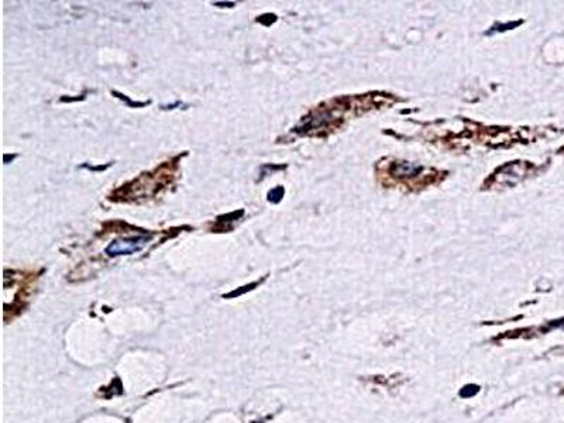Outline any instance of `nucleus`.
<instances>
[{
  "mask_svg": "<svg viewBox=\"0 0 564 423\" xmlns=\"http://www.w3.org/2000/svg\"><path fill=\"white\" fill-rule=\"evenodd\" d=\"M258 285V282H252V284H250V285H244L241 286L240 289H234V291H231V292H229V294H226V295H223V298H226V299H230V298H236V296H241L243 294H246V292H249V291H251V289H254L255 286Z\"/></svg>",
  "mask_w": 564,
  "mask_h": 423,
  "instance_id": "7ed1b4c3",
  "label": "nucleus"
},
{
  "mask_svg": "<svg viewBox=\"0 0 564 423\" xmlns=\"http://www.w3.org/2000/svg\"><path fill=\"white\" fill-rule=\"evenodd\" d=\"M150 240H151L150 236H134L128 239L115 240L113 243L107 245L106 254L110 257H117V255H130V254L138 253L146 247Z\"/></svg>",
  "mask_w": 564,
  "mask_h": 423,
  "instance_id": "f257e3e1",
  "label": "nucleus"
},
{
  "mask_svg": "<svg viewBox=\"0 0 564 423\" xmlns=\"http://www.w3.org/2000/svg\"><path fill=\"white\" fill-rule=\"evenodd\" d=\"M283 193H285V189H283L282 186H275L274 189H271L268 192V202H271V203H280L282 198H283Z\"/></svg>",
  "mask_w": 564,
  "mask_h": 423,
  "instance_id": "f03ea898",
  "label": "nucleus"
},
{
  "mask_svg": "<svg viewBox=\"0 0 564 423\" xmlns=\"http://www.w3.org/2000/svg\"><path fill=\"white\" fill-rule=\"evenodd\" d=\"M478 391H480V387L472 385V384H469V385H466V387L460 391V395H461L463 398H471V396H474Z\"/></svg>",
  "mask_w": 564,
  "mask_h": 423,
  "instance_id": "39448f33",
  "label": "nucleus"
},
{
  "mask_svg": "<svg viewBox=\"0 0 564 423\" xmlns=\"http://www.w3.org/2000/svg\"><path fill=\"white\" fill-rule=\"evenodd\" d=\"M112 165V162H109L107 165H105V167H91V165H86V164H84L82 165V168H88L89 171H105V169H107L109 167Z\"/></svg>",
  "mask_w": 564,
  "mask_h": 423,
  "instance_id": "423d86ee",
  "label": "nucleus"
},
{
  "mask_svg": "<svg viewBox=\"0 0 564 423\" xmlns=\"http://www.w3.org/2000/svg\"><path fill=\"white\" fill-rule=\"evenodd\" d=\"M112 93H113L116 97H119L120 100L125 102V105L128 106V107H143V106L150 105V102H133L131 99H128V97H127L125 95H123V93H119V92H116V91H113Z\"/></svg>",
  "mask_w": 564,
  "mask_h": 423,
  "instance_id": "20e7f679",
  "label": "nucleus"
},
{
  "mask_svg": "<svg viewBox=\"0 0 564 423\" xmlns=\"http://www.w3.org/2000/svg\"><path fill=\"white\" fill-rule=\"evenodd\" d=\"M234 1H227V3H221V1H216L215 3V6H218V7H234Z\"/></svg>",
  "mask_w": 564,
  "mask_h": 423,
  "instance_id": "0eeeda50",
  "label": "nucleus"
}]
</instances>
